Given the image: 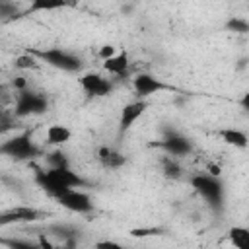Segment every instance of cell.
I'll use <instances>...</instances> for the list:
<instances>
[{
  "instance_id": "6da1fadb",
  "label": "cell",
  "mask_w": 249,
  "mask_h": 249,
  "mask_svg": "<svg viewBox=\"0 0 249 249\" xmlns=\"http://www.w3.org/2000/svg\"><path fill=\"white\" fill-rule=\"evenodd\" d=\"M35 183L53 198L74 187H91L88 179L80 177L70 167H35Z\"/></svg>"
},
{
  "instance_id": "7a4b0ae2",
  "label": "cell",
  "mask_w": 249,
  "mask_h": 249,
  "mask_svg": "<svg viewBox=\"0 0 249 249\" xmlns=\"http://www.w3.org/2000/svg\"><path fill=\"white\" fill-rule=\"evenodd\" d=\"M191 187L206 200V204L212 208L214 214H222L226 206V187L220 175L212 173H196L189 179Z\"/></svg>"
},
{
  "instance_id": "3957f363",
  "label": "cell",
  "mask_w": 249,
  "mask_h": 249,
  "mask_svg": "<svg viewBox=\"0 0 249 249\" xmlns=\"http://www.w3.org/2000/svg\"><path fill=\"white\" fill-rule=\"evenodd\" d=\"M0 156L10 158L14 161H33L35 158L43 156V150L33 142L31 130H23L0 144Z\"/></svg>"
},
{
  "instance_id": "277c9868",
  "label": "cell",
  "mask_w": 249,
  "mask_h": 249,
  "mask_svg": "<svg viewBox=\"0 0 249 249\" xmlns=\"http://www.w3.org/2000/svg\"><path fill=\"white\" fill-rule=\"evenodd\" d=\"M25 53L33 54L37 60L47 62L49 66L56 68V70H64V72H80L84 68V60L82 56L64 51V49H27Z\"/></svg>"
},
{
  "instance_id": "5b68a950",
  "label": "cell",
  "mask_w": 249,
  "mask_h": 249,
  "mask_svg": "<svg viewBox=\"0 0 249 249\" xmlns=\"http://www.w3.org/2000/svg\"><path fill=\"white\" fill-rule=\"evenodd\" d=\"M163 138L158 142H150L152 148H160L163 150L167 156L173 158H181V156H189L193 152V142L191 138H187L185 134H181L179 130H175L173 126H161Z\"/></svg>"
},
{
  "instance_id": "8992f818",
  "label": "cell",
  "mask_w": 249,
  "mask_h": 249,
  "mask_svg": "<svg viewBox=\"0 0 249 249\" xmlns=\"http://www.w3.org/2000/svg\"><path fill=\"white\" fill-rule=\"evenodd\" d=\"M47 109H49L47 95H43L39 91H33L29 88L18 91L16 105H14V115L18 119H23V117H29V115H43V113H47Z\"/></svg>"
},
{
  "instance_id": "52a82bcc",
  "label": "cell",
  "mask_w": 249,
  "mask_h": 249,
  "mask_svg": "<svg viewBox=\"0 0 249 249\" xmlns=\"http://www.w3.org/2000/svg\"><path fill=\"white\" fill-rule=\"evenodd\" d=\"M60 206H64L66 210L70 212H76V214H88L93 210V202L89 198L88 193L84 191H76V189H68L64 193H60L56 198H54Z\"/></svg>"
},
{
  "instance_id": "ba28073f",
  "label": "cell",
  "mask_w": 249,
  "mask_h": 249,
  "mask_svg": "<svg viewBox=\"0 0 249 249\" xmlns=\"http://www.w3.org/2000/svg\"><path fill=\"white\" fill-rule=\"evenodd\" d=\"M47 216H49L47 212L31 208V206H16V208L0 212V228L12 226V224H23V222H37Z\"/></svg>"
},
{
  "instance_id": "9c48e42d",
  "label": "cell",
  "mask_w": 249,
  "mask_h": 249,
  "mask_svg": "<svg viewBox=\"0 0 249 249\" xmlns=\"http://www.w3.org/2000/svg\"><path fill=\"white\" fill-rule=\"evenodd\" d=\"M132 86H134V93L138 95V99H144V97H148L152 93H158V91H171V89H175L171 84H165V82H161L160 78H156V76H152L148 72L136 74Z\"/></svg>"
},
{
  "instance_id": "30bf717a",
  "label": "cell",
  "mask_w": 249,
  "mask_h": 249,
  "mask_svg": "<svg viewBox=\"0 0 249 249\" xmlns=\"http://www.w3.org/2000/svg\"><path fill=\"white\" fill-rule=\"evenodd\" d=\"M80 86L89 97H105V95H111L113 89H115V84L111 80H107V78H103L101 74H95V72L84 74L80 78Z\"/></svg>"
},
{
  "instance_id": "8fae6325",
  "label": "cell",
  "mask_w": 249,
  "mask_h": 249,
  "mask_svg": "<svg viewBox=\"0 0 249 249\" xmlns=\"http://www.w3.org/2000/svg\"><path fill=\"white\" fill-rule=\"evenodd\" d=\"M148 109V101L146 99H136V101H130L123 107L121 111V117H119V126H117V136L119 140L130 130V126L134 124V121L138 117L144 115V111Z\"/></svg>"
},
{
  "instance_id": "7c38bea8",
  "label": "cell",
  "mask_w": 249,
  "mask_h": 249,
  "mask_svg": "<svg viewBox=\"0 0 249 249\" xmlns=\"http://www.w3.org/2000/svg\"><path fill=\"white\" fill-rule=\"evenodd\" d=\"M45 233L56 237L60 243L66 241V239H80V233L82 230L74 224H64V222H54V224H49L45 228Z\"/></svg>"
},
{
  "instance_id": "4fadbf2b",
  "label": "cell",
  "mask_w": 249,
  "mask_h": 249,
  "mask_svg": "<svg viewBox=\"0 0 249 249\" xmlns=\"http://www.w3.org/2000/svg\"><path fill=\"white\" fill-rule=\"evenodd\" d=\"M66 6H76V0H31L29 8L21 12V18L29 16V14H37V12L60 10V8H66Z\"/></svg>"
},
{
  "instance_id": "5bb4252c",
  "label": "cell",
  "mask_w": 249,
  "mask_h": 249,
  "mask_svg": "<svg viewBox=\"0 0 249 249\" xmlns=\"http://www.w3.org/2000/svg\"><path fill=\"white\" fill-rule=\"evenodd\" d=\"M97 158H99L101 165L107 167V169H119L126 163V156L121 154L115 148H109V146H101L99 152H97Z\"/></svg>"
},
{
  "instance_id": "9a60e30c",
  "label": "cell",
  "mask_w": 249,
  "mask_h": 249,
  "mask_svg": "<svg viewBox=\"0 0 249 249\" xmlns=\"http://www.w3.org/2000/svg\"><path fill=\"white\" fill-rule=\"evenodd\" d=\"M103 68L115 76H124L126 70H128V54L126 53H119V54H113L109 58L103 60Z\"/></svg>"
},
{
  "instance_id": "2e32d148",
  "label": "cell",
  "mask_w": 249,
  "mask_h": 249,
  "mask_svg": "<svg viewBox=\"0 0 249 249\" xmlns=\"http://www.w3.org/2000/svg\"><path fill=\"white\" fill-rule=\"evenodd\" d=\"M72 138V130L64 124H51L47 128V144L51 146H62Z\"/></svg>"
},
{
  "instance_id": "e0dca14e",
  "label": "cell",
  "mask_w": 249,
  "mask_h": 249,
  "mask_svg": "<svg viewBox=\"0 0 249 249\" xmlns=\"http://www.w3.org/2000/svg\"><path fill=\"white\" fill-rule=\"evenodd\" d=\"M218 134H220V138L226 144H231V146L241 148V150L247 148V134L243 130H237V128H222V130H218Z\"/></svg>"
},
{
  "instance_id": "ac0fdd59",
  "label": "cell",
  "mask_w": 249,
  "mask_h": 249,
  "mask_svg": "<svg viewBox=\"0 0 249 249\" xmlns=\"http://www.w3.org/2000/svg\"><path fill=\"white\" fill-rule=\"evenodd\" d=\"M161 171L167 179H181L183 177V167L179 165V161L173 156H167L161 160Z\"/></svg>"
},
{
  "instance_id": "d6986e66",
  "label": "cell",
  "mask_w": 249,
  "mask_h": 249,
  "mask_svg": "<svg viewBox=\"0 0 249 249\" xmlns=\"http://www.w3.org/2000/svg\"><path fill=\"white\" fill-rule=\"evenodd\" d=\"M230 241L235 249H247L249 245V230L241 226H233L230 230Z\"/></svg>"
},
{
  "instance_id": "ffe728a7",
  "label": "cell",
  "mask_w": 249,
  "mask_h": 249,
  "mask_svg": "<svg viewBox=\"0 0 249 249\" xmlns=\"http://www.w3.org/2000/svg\"><path fill=\"white\" fill-rule=\"evenodd\" d=\"M21 18V10L14 0H0V19L14 21Z\"/></svg>"
},
{
  "instance_id": "44dd1931",
  "label": "cell",
  "mask_w": 249,
  "mask_h": 249,
  "mask_svg": "<svg viewBox=\"0 0 249 249\" xmlns=\"http://www.w3.org/2000/svg\"><path fill=\"white\" fill-rule=\"evenodd\" d=\"M0 245L12 247V249H35V247H41L39 241L21 239V237H0Z\"/></svg>"
},
{
  "instance_id": "7402d4cb",
  "label": "cell",
  "mask_w": 249,
  "mask_h": 249,
  "mask_svg": "<svg viewBox=\"0 0 249 249\" xmlns=\"http://www.w3.org/2000/svg\"><path fill=\"white\" fill-rule=\"evenodd\" d=\"M49 167H70V160L62 150H53L45 156Z\"/></svg>"
},
{
  "instance_id": "603a6c76",
  "label": "cell",
  "mask_w": 249,
  "mask_h": 249,
  "mask_svg": "<svg viewBox=\"0 0 249 249\" xmlns=\"http://www.w3.org/2000/svg\"><path fill=\"white\" fill-rule=\"evenodd\" d=\"M224 27H226V31H230V33H239V35L249 33V23H247L245 19H241V18H230Z\"/></svg>"
},
{
  "instance_id": "cb8c5ba5",
  "label": "cell",
  "mask_w": 249,
  "mask_h": 249,
  "mask_svg": "<svg viewBox=\"0 0 249 249\" xmlns=\"http://www.w3.org/2000/svg\"><path fill=\"white\" fill-rule=\"evenodd\" d=\"M14 66H16V68H19V70H31V68H37V66H39V60H37L33 54L25 53V54L16 56Z\"/></svg>"
},
{
  "instance_id": "d4e9b609",
  "label": "cell",
  "mask_w": 249,
  "mask_h": 249,
  "mask_svg": "<svg viewBox=\"0 0 249 249\" xmlns=\"http://www.w3.org/2000/svg\"><path fill=\"white\" fill-rule=\"evenodd\" d=\"M163 233V228H134L130 230V235L132 237H146V235H161Z\"/></svg>"
},
{
  "instance_id": "484cf974",
  "label": "cell",
  "mask_w": 249,
  "mask_h": 249,
  "mask_svg": "<svg viewBox=\"0 0 249 249\" xmlns=\"http://www.w3.org/2000/svg\"><path fill=\"white\" fill-rule=\"evenodd\" d=\"M16 91H21V89H25L27 88V80L23 78V76H16L14 80H12V84H10Z\"/></svg>"
},
{
  "instance_id": "4316f807",
  "label": "cell",
  "mask_w": 249,
  "mask_h": 249,
  "mask_svg": "<svg viewBox=\"0 0 249 249\" xmlns=\"http://www.w3.org/2000/svg\"><path fill=\"white\" fill-rule=\"evenodd\" d=\"M113 54H115V47H111V45H105V47L99 49V58L101 60H105V58H109Z\"/></svg>"
},
{
  "instance_id": "83f0119b",
  "label": "cell",
  "mask_w": 249,
  "mask_h": 249,
  "mask_svg": "<svg viewBox=\"0 0 249 249\" xmlns=\"http://www.w3.org/2000/svg\"><path fill=\"white\" fill-rule=\"evenodd\" d=\"M95 247H113V249H121V245L115 243V241H99V243H95Z\"/></svg>"
},
{
  "instance_id": "f1b7e54d",
  "label": "cell",
  "mask_w": 249,
  "mask_h": 249,
  "mask_svg": "<svg viewBox=\"0 0 249 249\" xmlns=\"http://www.w3.org/2000/svg\"><path fill=\"white\" fill-rule=\"evenodd\" d=\"M6 97H8V86L0 84V99H6Z\"/></svg>"
},
{
  "instance_id": "f546056e",
  "label": "cell",
  "mask_w": 249,
  "mask_h": 249,
  "mask_svg": "<svg viewBox=\"0 0 249 249\" xmlns=\"http://www.w3.org/2000/svg\"><path fill=\"white\" fill-rule=\"evenodd\" d=\"M10 115H12V113H8V111H6V109H2V107H0V123H2V121H4V119H8V117H10Z\"/></svg>"
},
{
  "instance_id": "4dcf8cb0",
  "label": "cell",
  "mask_w": 249,
  "mask_h": 249,
  "mask_svg": "<svg viewBox=\"0 0 249 249\" xmlns=\"http://www.w3.org/2000/svg\"><path fill=\"white\" fill-rule=\"evenodd\" d=\"M130 10H132V8H130V6H123V14H128V12H130Z\"/></svg>"
}]
</instances>
